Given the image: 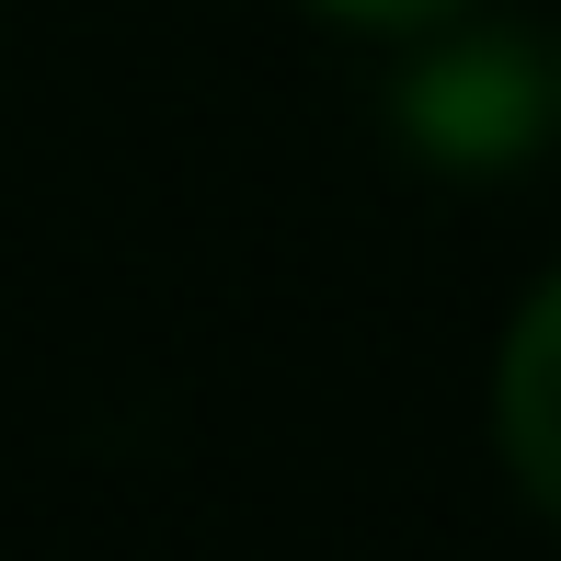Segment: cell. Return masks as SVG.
Listing matches in <instances>:
<instances>
[{"instance_id": "3", "label": "cell", "mask_w": 561, "mask_h": 561, "mask_svg": "<svg viewBox=\"0 0 561 561\" xmlns=\"http://www.w3.org/2000/svg\"><path fill=\"white\" fill-rule=\"evenodd\" d=\"M333 23H378V35H424V23H458L470 0H321Z\"/></svg>"}, {"instance_id": "4", "label": "cell", "mask_w": 561, "mask_h": 561, "mask_svg": "<svg viewBox=\"0 0 561 561\" xmlns=\"http://www.w3.org/2000/svg\"><path fill=\"white\" fill-rule=\"evenodd\" d=\"M550 115H561V69H550Z\"/></svg>"}, {"instance_id": "2", "label": "cell", "mask_w": 561, "mask_h": 561, "mask_svg": "<svg viewBox=\"0 0 561 561\" xmlns=\"http://www.w3.org/2000/svg\"><path fill=\"white\" fill-rule=\"evenodd\" d=\"M493 424H504V458H516V481L561 516V275L516 310V333H504Z\"/></svg>"}, {"instance_id": "1", "label": "cell", "mask_w": 561, "mask_h": 561, "mask_svg": "<svg viewBox=\"0 0 561 561\" xmlns=\"http://www.w3.org/2000/svg\"><path fill=\"white\" fill-rule=\"evenodd\" d=\"M539 115H550V69H539V46L516 23H458L401 81V126L436 161H516L539 138Z\"/></svg>"}]
</instances>
